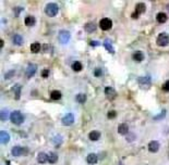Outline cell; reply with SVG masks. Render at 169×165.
Instances as JSON below:
<instances>
[{
	"label": "cell",
	"mask_w": 169,
	"mask_h": 165,
	"mask_svg": "<svg viewBox=\"0 0 169 165\" xmlns=\"http://www.w3.org/2000/svg\"><path fill=\"white\" fill-rule=\"evenodd\" d=\"M10 120L15 125H21L24 122V116L20 111H13L10 114Z\"/></svg>",
	"instance_id": "obj_1"
},
{
	"label": "cell",
	"mask_w": 169,
	"mask_h": 165,
	"mask_svg": "<svg viewBox=\"0 0 169 165\" xmlns=\"http://www.w3.org/2000/svg\"><path fill=\"white\" fill-rule=\"evenodd\" d=\"M58 11H59V8H58V5H56V3H54V2L47 3V5H46V8H45V12L48 16H56L57 13H58Z\"/></svg>",
	"instance_id": "obj_2"
},
{
	"label": "cell",
	"mask_w": 169,
	"mask_h": 165,
	"mask_svg": "<svg viewBox=\"0 0 169 165\" xmlns=\"http://www.w3.org/2000/svg\"><path fill=\"white\" fill-rule=\"evenodd\" d=\"M156 43H157V45L160 46V47H166V46H168L169 45V35L166 34V33H160V34L158 35V37H157Z\"/></svg>",
	"instance_id": "obj_3"
},
{
	"label": "cell",
	"mask_w": 169,
	"mask_h": 165,
	"mask_svg": "<svg viewBox=\"0 0 169 165\" xmlns=\"http://www.w3.org/2000/svg\"><path fill=\"white\" fill-rule=\"evenodd\" d=\"M111 26H112V22L108 18H105V19L99 21V27L103 30H108V29L111 28Z\"/></svg>",
	"instance_id": "obj_4"
},
{
	"label": "cell",
	"mask_w": 169,
	"mask_h": 165,
	"mask_svg": "<svg viewBox=\"0 0 169 165\" xmlns=\"http://www.w3.org/2000/svg\"><path fill=\"white\" fill-rule=\"evenodd\" d=\"M70 33L68 30H60L59 32V41L62 45L68 44V41L70 40Z\"/></svg>",
	"instance_id": "obj_5"
},
{
	"label": "cell",
	"mask_w": 169,
	"mask_h": 165,
	"mask_svg": "<svg viewBox=\"0 0 169 165\" xmlns=\"http://www.w3.org/2000/svg\"><path fill=\"white\" fill-rule=\"evenodd\" d=\"M62 124L65 125V126H70V125H72L73 123H74V115L72 114V113H68L67 115L62 117Z\"/></svg>",
	"instance_id": "obj_6"
},
{
	"label": "cell",
	"mask_w": 169,
	"mask_h": 165,
	"mask_svg": "<svg viewBox=\"0 0 169 165\" xmlns=\"http://www.w3.org/2000/svg\"><path fill=\"white\" fill-rule=\"evenodd\" d=\"M36 70H37V65H36V64H33V63H30L27 65L26 71H25L26 76H27V77H33L35 75V73H36Z\"/></svg>",
	"instance_id": "obj_7"
},
{
	"label": "cell",
	"mask_w": 169,
	"mask_h": 165,
	"mask_svg": "<svg viewBox=\"0 0 169 165\" xmlns=\"http://www.w3.org/2000/svg\"><path fill=\"white\" fill-rule=\"evenodd\" d=\"M11 153H12V156H21L22 154H24V153H25V149L23 148V147L15 146V147H13V148H12Z\"/></svg>",
	"instance_id": "obj_8"
},
{
	"label": "cell",
	"mask_w": 169,
	"mask_h": 165,
	"mask_svg": "<svg viewBox=\"0 0 169 165\" xmlns=\"http://www.w3.org/2000/svg\"><path fill=\"white\" fill-rule=\"evenodd\" d=\"M139 84L142 88H149L151 86V78L149 77H140Z\"/></svg>",
	"instance_id": "obj_9"
},
{
	"label": "cell",
	"mask_w": 169,
	"mask_h": 165,
	"mask_svg": "<svg viewBox=\"0 0 169 165\" xmlns=\"http://www.w3.org/2000/svg\"><path fill=\"white\" fill-rule=\"evenodd\" d=\"M149 150L151 151V152H153V153H155V152H157V151L159 150V142L156 140H153L151 141L149 143Z\"/></svg>",
	"instance_id": "obj_10"
},
{
	"label": "cell",
	"mask_w": 169,
	"mask_h": 165,
	"mask_svg": "<svg viewBox=\"0 0 169 165\" xmlns=\"http://www.w3.org/2000/svg\"><path fill=\"white\" fill-rule=\"evenodd\" d=\"M0 139H1V143L5 145V143H8L10 141V135L7 131H1V133H0Z\"/></svg>",
	"instance_id": "obj_11"
},
{
	"label": "cell",
	"mask_w": 169,
	"mask_h": 165,
	"mask_svg": "<svg viewBox=\"0 0 169 165\" xmlns=\"http://www.w3.org/2000/svg\"><path fill=\"white\" fill-rule=\"evenodd\" d=\"M118 133L120 135H127L129 133V126L125 124V123H122L118 126Z\"/></svg>",
	"instance_id": "obj_12"
},
{
	"label": "cell",
	"mask_w": 169,
	"mask_h": 165,
	"mask_svg": "<svg viewBox=\"0 0 169 165\" xmlns=\"http://www.w3.org/2000/svg\"><path fill=\"white\" fill-rule=\"evenodd\" d=\"M132 58L136 62H142L144 60V54H143V52H141V51H135L134 53L132 54Z\"/></svg>",
	"instance_id": "obj_13"
},
{
	"label": "cell",
	"mask_w": 169,
	"mask_h": 165,
	"mask_svg": "<svg viewBox=\"0 0 169 165\" xmlns=\"http://www.w3.org/2000/svg\"><path fill=\"white\" fill-rule=\"evenodd\" d=\"M87 163L91 165H94L97 163V161H98V158H97V156L95 154V153H90L89 156H87Z\"/></svg>",
	"instance_id": "obj_14"
},
{
	"label": "cell",
	"mask_w": 169,
	"mask_h": 165,
	"mask_svg": "<svg viewBox=\"0 0 169 165\" xmlns=\"http://www.w3.org/2000/svg\"><path fill=\"white\" fill-rule=\"evenodd\" d=\"M145 11H146V5L144 3L140 2V3H138V5H135V12L138 14H142V13H144Z\"/></svg>",
	"instance_id": "obj_15"
},
{
	"label": "cell",
	"mask_w": 169,
	"mask_h": 165,
	"mask_svg": "<svg viewBox=\"0 0 169 165\" xmlns=\"http://www.w3.org/2000/svg\"><path fill=\"white\" fill-rule=\"evenodd\" d=\"M21 89H22V87H21L20 84H15L14 87H13V92H14V98L16 99V100H19V99H20Z\"/></svg>",
	"instance_id": "obj_16"
},
{
	"label": "cell",
	"mask_w": 169,
	"mask_h": 165,
	"mask_svg": "<svg viewBox=\"0 0 169 165\" xmlns=\"http://www.w3.org/2000/svg\"><path fill=\"white\" fill-rule=\"evenodd\" d=\"M37 161H38V163H42V164L46 163V162L48 161V154H46L44 152L38 153V156H37Z\"/></svg>",
	"instance_id": "obj_17"
},
{
	"label": "cell",
	"mask_w": 169,
	"mask_h": 165,
	"mask_svg": "<svg viewBox=\"0 0 169 165\" xmlns=\"http://www.w3.org/2000/svg\"><path fill=\"white\" fill-rule=\"evenodd\" d=\"M35 23H36V20H35L34 16L29 15V16H26V18H25V25H26V26L32 27L33 25H35Z\"/></svg>",
	"instance_id": "obj_18"
},
{
	"label": "cell",
	"mask_w": 169,
	"mask_h": 165,
	"mask_svg": "<svg viewBox=\"0 0 169 165\" xmlns=\"http://www.w3.org/2000/svg\"><path fill=\"white\" fill-rule=\"evenodd\" d=\"M167 14L166 13H164V12H159L158 14H157V16H156V20H157V22L158 23H162V24H164L165 22L167 21Z\"/></svg>",
	"instance_id": "obj_19"
},
{
	"label": "cell",
	"mask_w": 169,
	"mask_h": 165,
	"mask_svg": "<svg viewBox=\"0 0 169 165\" xmlns=\"http://www.w3.org/2000/svg\"><path fill=\"white\" fill-rule=\"evenodd\" d=\"M40 49H42V46H40V43H33V44L31 45V51L33 52V53H38L40 51Z\"/></svg>",
	"instance_id": "obj_20"
},
{
	"label": "cell",
	"mask_w": 169,
	"mask_h": 165,
	"mask_svg": "<svg viewBox=\"0 0 169 165\" xmlns=\"http://www.w3.org/2000/svg\"><path fill=\"white\" fill-rule=\"evenodd\" d=\"M89 137H90V139L92 141H97L100 138V133L99 131H91L90 133Z\"/></svg>",
	"instance_id": "obj_21"
},
{
	"label": "cell",
	"mask_w": 169,
	"mask_h": 165,
	"mask_svg": "<svg viewBox=\"0 0 169 165\" xmlns=\"http://www.w3.org/2000/svg\"><path fill=\"white\" fill-rule=\"evenodd\" d=\"M57 161H58V154L56 152H50L48 154V162L50 164H55Z\"/></svg>",
	"instance_id": "obj_22"
},
{
	"label": "cell",
	"mask_w": 169,
	"mask_h": 165,
	"mask_svg": "<svg viewBox=\"0 0 169 165\" xmlns=\"http://www.w3.org/2000/svg\"><path fill=\"white\" fill-rule=\"evenodd\" d=\"M104 47L109 51L110 53H114V47H112L111 41H110L109 39H106V40L104 41Z\"/></svg>",
	"instance_id": "obj_23"
},
{
	"label": "cell",
	"mask_w": 169,
	"mask_h": 165,
	"mask_svg": "<svg viewBox=\"0 0 169 165\" xmlns=\"http://www.w3.org/2000/svg\"><path fill=\"white\" fill-rule=\"evenodd\" d=\"M84 29L87 32V33H93V32H95V29H96V25L94 24V23H86V24L84 25Z\"/></svg>",
	"instance_id": "obj_24"
},
{
	"label": "cell",
	"mask_w": 169,
	"mask_h": 165,
	"mask_svg": "<svg viewBox=\"0 0 169 165\" xmlns=\"http://www.w3.org/2000/svg\"><path fill=\"white\" fill-rule=\"evenodd\" d=\"M12 40H13V44L18 45V46H21V45L23 44V38H22V36L19 34H15L14 36H13Z\"/></svg>",
	"instance_id": "obj_25"
},
{
	"label": "cell",
	"mask_w": 169,
	"mask_h": 165,
	"mask_svg": "<svg viewBox=\"0 0 169 165\" xmlns=\"http://www.w3.org/2000/svg\"><path fill=\"white\" fill-rule=\"evenodd\" d=\"M50 98L52 100H59L60 98H61V92L59 90H52V91L50 92Z\"/></svg>",
	"instance_id": "obj_26"
},
{
	"label": "cell",
	"mask_w": 169,
	"mask_h": 165,
	"mask_svg": "<svg viewBox=\"0 0 169 165\" xmlns=\"http://www.w3.org/2000/svg\"><path fill=\"white\" fill-rule=\"evenodd\" d=\"M82 68H83V66H82V64L80 63L79 61H75L74 63L72 64V70L74 72H80V71H82Z\"/></svg>",
	"instance_id": "obj_27"
},
{
	"label": "cell",
	"mask_w": 169,
	"mask_h": 165,
	"mask_svg": "<svg viewBox=\"0 0 169 165\" xmlns=\"http://www.w3.org/2000/svg\"><path fill=\"white\" fill-rule=\"evenodd\" d=\"M76 101L79 102V103H85L86 101V95L85 93H79V95H76Z\"/></svg>",
	"instance_id": "obj_28"
},
{
	"label": "cell",
	"mask_w": 169,
	"mask_h": 165,
	"mask_svg": "<svg viewBox=\"0 0 169 165\" xmlns=\"http://www.w3.org/2000/svg\"><path fill=\"white\" fill-rule=\"evenodd\" d=\"M105 93H106L107 96H109V97H111V96H116V91H114V89L112 87H110V86L105 88Z\"/></svg>",
	"instance_id": "obj_29"
},
{
	"label": "cell",
	"mask_w": 169,
	"mask_h": 165,
	"mask_svg": "<svg viewBox=\"0 0 169 165\" xmlns=\"http://www.w3.org/2000/svg\"><path fill=\"white\" fill-rule=\"evenodd\" d=\"M0 115H1V121H7V118H8V111L7 110H2L1 113H0Z\"/></svg>",
	"instance_id": "obj_30"
},
{
	"label": "cell",
	"mask_w": 169,
	"mask_h": 165,
	"mask_svg": "<svg viewBox=\"0 0 169 165\" xmlns=\"http://www.w3.org/2000/svg\"><path fill=\"white\" fill-rule=\"evenodd\" d=\"M102 74H103V70L99 68H95L94 70V75L96 76V77H99V76H102Z\"/></svg>",
	"instance_id": "obj_31"
},
{
	"label": "cell",
	"mask_w": 169,
	"mask_h": 165,
	"mask_svg": "<svg viewBox=\"0 0 169 165\" xmlns=\"http://www.w3.org/2000/svg\"><path fill=\"white\" fill-rule=\"evenodd\" d=\"M108 118H114V117L117 116V112L116 111H109L108 112Z\"/></svg>",
	"instance_id": "obj_32"
},
{
	"label": "cell",
	"mask_w": 169,
	"mask_h": 165,
	"mask_svg": "<svg viewBox=\"0 0 169 165\" xmlns=\"http://www.w3.org/2000/svg\"><path fill=\"white\" fill-rule=\"evenodd\" d=\"M165 116H166V111H163L162 113H160V114H159V115L155 116L154 120H156V121H157V120H160V118H164Z\"/></svg>",
	"instance_id": "obj_33"
},
{
	"label": "cell",
	"mask_w": 169,
	"mask_h": 165,
	"mask_svg": "<svg viewBox=\"0 0 169 165\" xmlns=\"http://www.w3.org/2000/svg\"><path fill=\"white\" fill-rule=\"evenodd\" d=\"M163 90L166 92H169V80H167V82L163 85Z\"/></svg>",
	"instance_id": "obj_34"
},
{
	"label": "cell",
	"mask_w": 169,
	"mask_h": 165,
	"mask_svg": "<svg viewBox=\"0 0 169 165\" xmlns=\"http://www.w3.org/2000/svg\"><path fill=\"white\" fill-rule=\"evenodd\" d=\"M15 74V72L14 71H10V72H9V73H7L5 75V79H9V78L11 77V76H13V75H14Z\"/></svg>",
	"instance_id": "obj_35"
},
{
	"label": "cell",
	"mask_w": 169,
	"mask_h": 165,
	"mask_svg": "<svg viewBox=\"0 0 169 165\" xmlns=\"http://www.w3.org/2000/svg\"><path fill=\"white\" fill-rule=\"evenodd\" d=\"M48 74H49V70L48 68H45L44 71H43V73H42V76L43 77H48Z\"/></svg>",
	"instance_id": "obj_36"
},
{
	"label": "cell",
	"mask_w": 169,
	"mask_h": 165,
	"mask_svg": "<svg viewBox=\"0 0 169 165\" xmlns=\"http://www.w3.org/2000/svg\"><path fill=\"white\" fill-rule=\"evenodd\" d=\"M90 45L91 46H95V47H96V46H99V43H98V41H94V40H91Z\"/></svg>",
	"instance_id": "obj_37"
},
{
	"label": "cell",
	"mask_w": 169,
	"mask_h": 165,
	"mask_svg": "<svg viewBox=\"0 0 169 165\" xmlns=\"http://www.w3.org/2000/svg\"><path fill=\"white\" fill-rule=\"evenodd\" d=\"M139 15H140V14H138L136 12H133L131 16H132V19H134V20H135V19H139Z\"/></svg>",
	"instance_id": "obj_38"
},
{
	"label": "cell",
	"mask_w": 169,
	"mask_h": 165,
	"mask_svg": "<svg viewBox=\"0 0 169 165\" xmlns=\"http://www.w3.org/2000/svg\"><path fill=\"white\" fill-rule=\"evenodd\" d=\"M0 47H1V48H2V47H3V40H2V39H1V40H0Z\"/></svg>",
	"instance_id": "obj_39"
},
{
	"label": "cell",
	"mask_w": 169,
	"mask_h": 165,
	"mask_svg": "<svg viewBox=\"0 0 169 165\" xmlns=\"http://www.w3.org/2000/svg\"><path fill=\"white\" fill-rule=\"evenodd\" d=\"M119 165H123V164H122V163H121V162H120V163H119Z\"/></svg>",
	"instance_id": "obj_40"
}]
</instances>
